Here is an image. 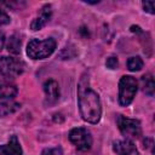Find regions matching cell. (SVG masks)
Listing matches in <instances>:
<instances>
[{
	"label": "cell",
	"instance_id": "16",
	"mask_svg": "<svg viewBox=\"0 0 155 155\" xmlns=\"http://www.w3.org/2000/svg\"><path fill=\"white\" fill-rule=\"evenodd\" d=\"M41 155H63V151L59 147H54V148H46L42 150Z\"/></svg>",
	"mask_w": 155,
	"mask_h": 155
},
{
	"label": "cell",
	"instance_id": "18",
	"mask_svg": "<svg viewBox=\"0 0 155 155\" xmlns=\"http://www.w3.org/2000/svg\"><path fill=\"white\" fill-rule=\"evenodd\" d=\"M142 6H143L144 11H147L151 15L154 13V2L153 1H144V2H142Z\"/></svg>",
	"mask_w": 155,
	"mask_h": 155
},
{
	"label": "cell",
	"instance_id": "4",
	"mask_svg": "<svg viewBox=\"0 0 155 155\" xmlns=\"http://www.w3.org/2000/svg\"><path fill=\"white\" fill-rule=\"evenodd\" d=\"M24 70V63L15 57H0V75L7 79H13L21 75Z\"/></svg>",
	"mask_w": 155,
	"mask_h": 155
},
{
	"label": "cell",
	"instance_id": "17",
	"mask_svg": "<svg viewBox=\"0 0 155 155\" xmlns=\"http://www.w3.org/2000/svg\"><path fill=\"white\" fill-rule=\"evenodd\" d=\"M105 64H107V67H108L109 69H116L117 65H119V62H117V58H116V57H109V58L107 59Z\"/></svg>",
	"mask_w": 155,
	"mask_h": 155
},
{
	"label": "cell",
	"instance_id": "7",
	"mask_svg": "<svg viewBox=\"0 0 155 155\" xmlns=\"http://www.w3.org/2000/svg\"><path fill=\"white\" fill-rule=\"evenodd\" d=\"M113 149L116 155H139L136 145L130 139H117L113 143Z\"/></svg>",
	"mask_w": 155,
	"mask_h": 155
},
{
	"label": "cell",
	"instance_id": "8",
	"mask_svg": "<svg viewBox=\"0 0 155 155\" xmlns=\"http://www.w3.org/2000/svg\"><path fill=\"white\" fill-rule=\"evenodd\" d=\"M23 150L16 136H11L6 144L0 145V155H22Z\"/></svg>",
	"mask_w": 155,
	"mask_h": 155
},
{
	"label": "cell",
	"instance_id": "3",
	"mask_svg": "<svg viewBox=\"0 0 155 155\" xmlns=\"http://www.w3.org/2000/svg\"><path fill=\"white\" fill-rule=\"evenodd\" d=\"M138 90V82L136 78L125 75L119 81V103L122 107H127L132 103Z\"/></svg>",
	"mask_w": 155,
	"mask_h": 155
},
{
	"label": "cell",
	"instance_id": "13",
	"mask_svg": "<svg viewBox=\"0 0 155 155\" xmlns=\"http://www.w3.org/2000/svg\"><path fill=\"white\" fill-rule=\"evenodd\" d=\"M6 48L10 53L18 54L21 52V39L16 34L11 35L7 40V42H6Z\"/></svg>",
	"mask_w": 155,
	"mask_h": 155
},
{
	"label": "cell",
	"instance_id": "9",
	"mask_svg": "<svg viewBox=\"0 0 155 155\" xmlns=\"http://www.w3.org/2000/svg\"><path fill=\"white\" fill-rule=\"evenodd\" d=\"M44 91H45V96H46V102L50 104H53L58 101L59 98V86L58 82L56 80H47L44 84Z\"/></svg>",
	"mask_w": 155,
	"mask_h": 155
},
{
	"label": "cell",
	"instance_id": "5",
	"mask_svg": "<svg viewBox=\"0 0 155 155\" xmlns=\"http://www.w3.org/2000/svg\"><path fill=\"white\" fill-rule=\"evenodd\" d=\"M117 126L126 139H136L139 138L142 134V126L139 120L137 119H130L124 115H120L117 117Z\"/></svg>",
	"mask_w": 155,
	"mask_h": 155
},
{
	"label": "cell",
	"instance_id": "20",
	"mask_svg": "<svg viewBox=\"0 0 155 155\" xmlns=\"http://www.w3.org/2000/svg\"><path fill=\"white\" fill-rule=\"evenodd\" d=\"M4 44H5V35H4V33H2L1 29H0V51L2 50Z\"/></svg>",
	"mask_w": 155,
	"mask_h": 155
},
{
	"label": "cell",
	"instance_id": "14",
	"mask_svg": "<svg viewBox=\"0 0 155 155\" xmlns=\"http://www.w3.org/2000/svg\"><path fill=\"white\" fill-rule=\"evenodd\" d=\"M19 108H21V104L16 103V102H4V103H0V116L1 117L7 116V115L17 111Z\"/></svg>",
	"mask_w": 155,
	"mask_h": 155
},
{
	"label": "cell",
	"instance_id": "6",
	"mask_svg": "<svg viewBox=\"0 0 155 155\" xmlns=\"http://www.w3.org/2000/svg\"><path fill=\"white\" fill-rule=\"evenodd\" d=\"M69 140L80 151H86L92 145L91 132L85 127H75L69 132Z\"/></svg>",
	"mask_w": 155,
	"mask_h": 155
},
{
	"label": "cell",
	"instance_id": "19",
	"mask_svg": "<svg viewBox=\"0 0 155 155\" xmlns=\"http://www.w3.org/2000/svg\"><path fill=\"white\" fill-rule=\"evenodd\" d=\"M8 22H10V17H8V15H7L4 10L0 8V24H7Z\"/></svg>",
	"mask_w": 155,
	"mask_h": 155
},
{
	"label": "cell",
	"instance_id": "11",
	"mask_svg": "<svg viewBox=\"0 0 155 155\" xmlns=\"http://www.w3.org/2000/svg\"><path fill=\"white\" fill-rule=\"evenodd\" d=\"M17 86L7 80H0V99H12L16 97Z\"/></svg>",
	"mask_w": 155,
	"mask_h": 155
},
{
	"label": "cell",
	"instance_id": "15",
	"mask_svg": "<svg viewBox=\"0 0 155 155\" xmlns=\"http://www.w3.org/2000/svg\"><path fill=\"white\" fill-rule=\"evenodd\" d=\"M143 65H144V62L139 56L130 57L127 61V68L131 71H139L143 68Z\"/></svg>",
	"mask_w": 155,
	"mask_h": 155
},
{
	"label": "cell",
	"instance_id": "12",
	"mask_svg": "<svg viewBox=\"0 0 155 155\" xmlns=\"http://www.w3.org/2000/svg\"><path fill=\"white\" fill-rule=\"evenodd\" d=\"M142 87H143V91L153 97L154 96V91H155V82H154V78L151 74H145L142 76Z\"/></svg>",
	"mask_w": 155,
	"mask_h": 155
},
{
	"label": "cell",
	"instance_id": "10",
	"mask_svg": "<svg viewBox=\"0 0 155 155\" xmlns=\"http://www.w3.org/2000/svg\"><path fill=\"white\" fill-rule=\"evenodd\" d=\"M51 6L50 5H45L40 12V15L38 17H35L30 24L31 30H40L42 27L46 25V23L50 21L51 18Z\"/></svg>",
	"mask_w": 155,
	"mask_h": 155
},
{
	"label": "cell",
	"instance_id": "2",
	"mask_svg": "<svg viewBox=\"0 0 155 155\" xmlns=\"http://www.w3.org/2000/svg\"><path fill=\"white\" fill-rule=\"evenodd\" d=\"M56 50V40L47 38L45 40L33 39L27 45V54L31 59H44L53 53Z\"/></svg>",
	"mask_w": 155,
	"mask_h": 155
},
{
	"label": "cell",
	"instance_id": "1",
	"mask_svg": "<svg viewBox=\"0 0 155 155\" xmlns=\"http://www.w3.org/2000/svg\"><path fill=\"white\" fill-rule=\"evenodd\" d=\"M78 104L81 117L90 124H97L102 115L99 96L90 87L87 75H82L78 85Z\"/></svg>",
	"mask_w": 155,
	"mask_h": 155
}]
</instances>
